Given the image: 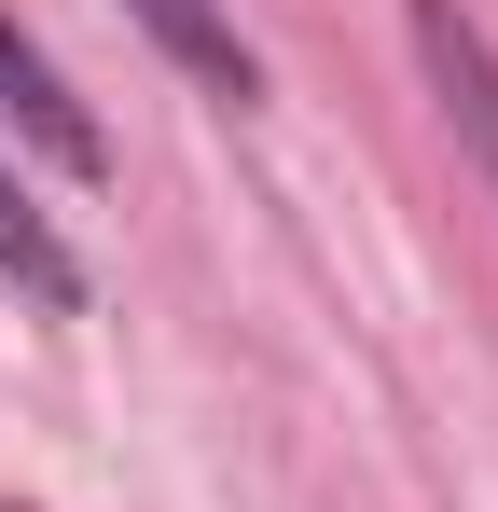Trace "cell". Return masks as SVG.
Segmentation results:
<instances>
[{
    "instance_id": "cell-1",
    "label": "cell",
    "mask_w": 498,
    "mask_h": 512,
    "mask_svg": "<svg viewBox=\"0 0 498 512\" xmlns=\"http://www.w3.org/2000/svg\"><path fill=\"white\" fill-rule=\"evenodd\" d=\"M0 111H14V125H28V139H42V153H56L70 180H97V167H111V139H97V111L70 97V70H56V56H42V42H28L14 14H0Z\"/></svg>"
},
{
    "instance_id": "cell-2",
    "label": "cell",
    "mask_w": 498,
    "mask_h": 512,
    "mask_svg": "<svg viewBox=\"0 0 498 512\" xmlns=\"http://www.w3.org/2000/svg\"><path fill=\"white\" fill-rule=\"evenodd\" d=\"M415 56H429V84H443V111H457L471 167L498 180V56H485V28H471L457 0H415Z\"/></svg>"
},
{
    "instance_id": "cell-3",
    "label": "cell",
    "mask_w": 498,
    "mask_h": 512,
    "mask_svg": "<svg viewBox=\"0 0 498 512\" xmlns=\"http://www.w3.org/2000/svg\"><path fill=\"white\" fill-rule=\"evenodd\" d=\"M125 14H139V28H153V42H166L208 97H236V111L263 97V56L236 42V14H222V0H125Z\"/></svg>"
},
{
    "instance_id": "cell-4",
    "label": "cell",
    "mask_w": 498,
    "mask_h": 512,
    "mask_svg": "<svg viewBox=\"0 0 498 512\" xmlns=\"http://www.w3.org/2000/svg\"><path fill=\"white\" fill-rule=\"evenodd\" d=\"M0 263H14V277H28L42 305H70V291H83V263L56 250V222H42V208L14 194V167H0Z\"/></svg>"
}]
</instances>
